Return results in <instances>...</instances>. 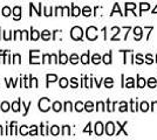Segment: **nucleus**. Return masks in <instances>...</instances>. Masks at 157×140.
<instances>
[{
    "instance_id": "f257e3e1",
    "label": "nucleus",
    "mask_w": 157,
    "mask_h": 140,
    "mask_svg": "<svg viewBox=\"0 0 157 140\" xmlns=\"http://www.w3.org/2000/svg\"><path fill=\"white\" fill-rule=\"evenodd\" d=\"M82 35H83V31L82 28L78 26H75L72 28L71 31V36H72L73 40L78 41V40H82Z\"/></svg>"
},
{
    "instance_id": "f03ea898",
    "label": "nucleus",
    "mask_w": 157,
    "mask_h": 140,
    "mask_svg": "<svg viewBox=\"0 0 157 140\" xmlns=\"http://www.w3.org/2000/svg\"><path fill=\"white\" fill-rule=\"evenodd\" d=\"M86 35H87V39L90 41H95L98 39V29L96 27L90 26L87 28V32H86Z\"/></svg>"
},
{
    "instance_id": "7ed1b4c3",
    "label": "nucleus",
    "mask_w": 157,
    "mask_h": 140,
    "mask_svg": "<svg viewBox=\"0 0 157 140\" xmlns=\"http://www.w3.org/2000/svg\"><path fill=\"white\" fill-rule=\"evenodd\" d=\"M49 104H51V100H49V98H46V97L41 98V99L39 100V109H40V111H42V112H47V111L51 109Z\"/></svg>"
},
{
    "instance_id": "20e7f679",
    "label": "nucleus",
    "mask_w": 157,
    "mask_h": 140,
    "mask_svg": "<svg viewBox=\"0 0 157 140\" xmlns=\"http://www.w3.org/2000/svg\"><path fill=\"white\" fill-rule=\"evenodd\" d=\"M31 61L29 63L31 64H39V50H31Z\"/></svg>"
},
{
    "instance_id": "39448f33",
    "label": "nucleus",
    "mask_w": 157,
    "mask_h": 140,
    "mask_svg": "<svg viewBox=\"0 0 157 140\" xmlns=\"http://www.w3.org/2000/svg\"><path fill=\"white\" fill-rule=\"evenodd\" d=\"M105 133L108 134V135H114V133H115V125H114V123H111V121L107 123V125H105Z\"/></svg>"
},
{
    "instance_id": "423d86ee",
    "label": "nucleus",
    "mask_w": 157,
    "mask_h": 140,
    "mask_svg": "<svg viewBox=\"0 0 157 140\" xmlns=\"http://www.w3.org/2000/svg\"><path fill=\"white\" fill-rule=\"evenodd\" d=\"M134 34H135V40L140 41L142 39V28L141 27H135L134 28Z\"/></svg>"
},
{
    "instance_id": "0eeeda50",
    "label": "nucleus",
    "mask_w": 157,
    "mask_h": 140,
    "mask_svg": "<svg viewBox=\"0 0 157 140\" xmlns=\"http://www.w3.org/2000/svg\"><path fill=\"white\" fill-rule=\"evenodd\" d=\"M95 133H96V135H102V133H103V125L101 121L95 124Z\"/></svg>"
},
{
    "instance_id": "6e6552de",
    "label": "nucleus",
    "mask_w": 157,
    "mask_h": 140,
    "mask_svg": "<svg viewBox=\"0 0 157 140\" xmlns=\"http://www.w3.org/2000/svg\"><path fill=\"white\" fill-rule=\"evenodd\" d=\"M13 14H14V19L15 20H19L21 18V7L17 6L13 8Z\"/></svg>"
},
{
    "instance_id": "1a4fd4ad",
    "label": "nucleus",
    "mask_w": 157,
    "mask_h": 140,
    "mask_svg": "<svg viewBox=\"0 0 157 140\" xmlns=\"http://www.w3.org/2000/svg\"><path fill=\"white\" fill-rule=\"evenodd\" d=\"M136 6H137V5H136V4H134V2H127V4H125V15H128V11H132V12H134V9H135V8H136Z\"/></svg>"
},
{
    "instance_id": "9d476101",
    "label": "nucleus",
    "mask_w": 157,
    "mask_h": 140,
    "mask_svg": "<svg viewBox=\"0 0 157 140\" xmlns=\"http://www.w3.org/2000/svg\"><path fill=\"white\" fill-rule=\"evenodd\" d=\"M41 38H42V40H45V41L51 40V32L45 29L44 32H41Z\"/></svg>"
},
{
    "instance_id": "9b49d317",
    "label": "nucleus",
    "mask_w": 157,
    "mask_h": 140,
    "mask_svg": "<svg viewBox=\"0 0 157 140\" xmlns=\"http://www.w3.org/2000/svg\"><path fill=\"white\" fill-rule=\"evenodd\" d=\"M149 8H150V5H149V4H145V2L140 4V14H138V15H142V12H143V11H148Z\"/></svg>"
},
{
    "instance_id": "f8f14e48",
    "label": "nucleus",
    "mask_w": 157,
    "mask_h": 140,
    "mask_svg": "<svg viewBox=\"0 0 157 140\" xmlns=\"http://www.w3.org/2000/svg\"><path fill=\"white\" fill-rule=\"evenodd\" d=\"M46 78H47V85H48L49 82H55V81L58 80V76L54 75V74H48L46 76Z\"/></svg>"
},
{
    "instance_id": "ddd939ff",
    "label": "nucleus",
    "mask_w": 157,
    "mask_h": 140,
    "mask_svg": "<svg viewBox=\"0 0 157 140\" xmlns=\"http://www.w3.org/2000/svg\"><path fill=\"white\" fill-rule=\"evenodd\" d=\"M59 62L61 64H66L67 62H68V56L66 55V54H62L60 53V57H59Z\"/></svg>"
},
{
    "instance_id": "4468645a",
    "label": "nucleus",
    "mask_w": 157,
    "mask_h": 140,
    "mask_svg": "<svg viewBox=\"0 0 157 140\" xmlns=\"http://www.w3.org/2000/svg\"><path fill=\"white\" fill-rule=\"evenodd\" d=\"M81 62L83 64H88L89 63V52L83 54V55H81Z\"/></svg>"
},
{
    "instance_id": "2eb2a0df",
    "label": "nucleus",
    "mask_w": 157,
    "mask_h": 140,
    "mask_svg": "<svg viewBox=\"0 0 157 140\" xmlns=\"http://www.w3.org/2000/svg\"><path fill=\"white\" fill-rule=\"evenodd\" d=\"M81 13V9L78 8V6H75V5H73L72 6V15L73 16H78Z\"/></svg>"
},
{
    "instance_id": "dca6fc26",
    "label": "nucleus",
    "mask_w": 157,
    "mask_h": 140,
    "mask_svg": "<svg viewBox=\"0 0 157 140\" xmlns=\"http://www.w3.org/2000/svg\"><path fill=\"white\" fill-rule=\"evenodd\" d=\"M102 61L105 62V64H110V63H111V53L105 54V56L102 57Z\"/></svg>"
},
{
    "instance_id": "f3484780",
    "label": "nucleus",
    "mask_w": 157,
    "mask_h": 140,
    "mask_svg": "<svg viewBox=\"0 0 157 140\" xmlns=\"http://www.w3.org/2000/svg\"><path fill=\"white\" fill-rule=\"evenodd\" d=\"M61 109H62V104H61L60 102H54V103H53V110H54L55 112H59Z\"/></svg>"
},
{
    "instance_id": "a211bd4d",
    "label": "nucleus",
    "mask_w": 157,
    "mask_h": 140,
    "mask_svg": "<svg viewBox=\"0 0 157 140\" xmlns=\"http://www.w3.org/2000/svg\"><path fill=\"white\" fill-rule=\"evenodd\" d=\"M117 125L120 126V128H118V131L116 132V135H118V134L121 133V132H123V133H124V135H128V133H127V132L124 131V126L127 125V121H125V123L123 124V125H121L120 123H117Z\"/></svg>"
},
{
    "instance_id": "6ab92c4d",
    "label": "nucleus",
    "mask_w": 157,
    "mask_h": 140,
    "mask_svg": "<svg viewBox=\"0 0 157 140\" xmlns=\"http://www.w3.org/2000/svg\"><path fill=\"white\" fill-rule=\"evenodd\" d=\"M85 110L88 111V112H92L93 110H94V104H93L92 102H87L85 104Z\"/></svg>"
},
{
    "instance_id": "aec40b11",
    "label": "nucleus",
    "mask_w": 157,
    "mask_h": 140,
    "mask_svg": "<svg viewBox=\"0 0 157 140\" xmlns=\"http://www.w3.org/2000/svg\"><path fill=\"white\" fill-rule=\"evenodd\" d=\"M31 39H32L33 41H36L38 39H39V36H40V34L38 31H35V29H32V32H31Z\"/></svg>"
},
{
    "instance_id": "412c9836",
    "label": "nucleus",
    "mask_w": 157,
    "mask_h": 140,
    "mask_svg": "<svg viewBox=\"0 0 157 140\" xmlns=\"http://www.w3.org/2000/svg\"><path fill=\"white\" fill-rule=\"evenodd\" d=\"M75 110H76L78 112H81L82 110H85V104H83L82 102H78V103L75 104Z\"/></svg>"
},
{
    "instance_id": "4be33fe9",
    "label": "nucleus",
    "mask_w": 157,
    "mask_h": 140,
    "mask_svg": "<svg viewBox=\"0 0 157 140\" xmlns=\"http://www.w3.org/2000/svg\"><path fill=\"white\" fill-rule=\"evenodd\" d=\"M105 88H113V85H114V80H113V78H110V77L105 78Z\"/></svg>"
},
{
    "instance_id": "5701e85b",
    "label": "nucleus",
    "mask_w": 157,
    "mask_h": 140,
    "mask_svg": "<svg viewBox=\"0 0 157 140\" xmlns=\"http://www.w3.org/2000/svg\"><path fill=\"white\" fill-rule=\"evenodd\" d=\"M138 80H137V87L138 88H144L145 85H147V82H145V80L144 78H142V77H140V76H137Z\"/></svg>"
},
{
    "instance_id": "b1692460",
    "label": "nucleus",
    "mask_w": 157,
    "mask_h": 140,
    "mask_svg": "<svg viewBox=\"0 0 157 140\" xmlns=\"http://www.w3.org/2000/svg\"><path fill=\"white\" fill-rule=\"evenodd\" d=\"M1 14H2L4 16H10V15H11V8L5 6L2 9H1Z\"/></svg>"
},
{
    "instance_id": "393cba45",
    "label": "nucleus",
    "mask_w": 157,
    "mask_h": 140,
    "mask_svg": "<svg viewBox=\"0 0 157 140\" xmlns=\"http://www.w3.org/2000/svg\"><path fill=\"white\" fill-rule=\"evenodd\" d=\"M82 14H83L85 16H89V15L92 14V8H90L89 6L83 7V9H82Z\"/></svg>"
},
{
    "instance_id": "a878e982",
    "label": "nucleus",
    "mask_w": 157,
    "mask_h": 140,
    "mask_svg": "<svg viewBox=\"0 0 157 140\" xmlns=\"http://www.w3.org/2000/svg\"><path fill=\"white\" fill-rule=\"evenodd\" d=\"M20 103H21V100H18V102H14L13 104H12V110H13L14 112H18L20 110Z\"/></svg>"
},
{
    "instance_id": "bb28decb",
    "label": "nucleus",
    "mask_w": 157,
    "mask_h": 140,
    "mask_svg": "<svg viewBox=\"0 0 157 140\" xmlns=\"http://www.w3.org/2000/svg\"><path fill=\"white\" fill-rule=\"evenodd\" d=\"M92 62L94 63V64H98V63L101 62V56H100L98 54H94V55H93Z\"/></svg>"
},
{
    "instance_id": "cd10ccee",
    "label": "nucleus",
    "mask_w": 157,
    "mask_h": 140,
    "mask_svg": "<svg viewBox=\"0 0 157 140\" xmlns=\"http://www.w3.org/2000/svg\"><path fill=\"white\" fill-rule=\"evenodd\" d=\"M120 111H121V112L128 111V104H127V102H121V103H120Z\"/></svg>"
},
{
    "instance_id": "c85d7f7f",
    "label": "nucleus",
    "mask_w": 157,
    "mask_h": 140,
    "mask_svg": "<svg viewBox=\"0 0 157 140\" xmlns=\"http://www.w3.org/2000/svg\"><path fill=\"white\" fill-rule=\"evenodd\" d=\"M157 84V81L155 77H151V78H149V81H148V87L149 88H155Z\"/></svg>"
},
{
    "instance_id": "c756f323",
    "label": "nucleus",
    "mask_w": 157,
    "mask_h": 140,
    "mask_svg": "<svg viewBox=\"0 0 157 140\" xmlns=\"http://www.w3.org/2000/svg\"><path fill=\"white\" fill-rule=\"evenodd\" d=\"M125 88H134L135 87V84H134V78H131V77H129V78H127V83L124 84Z\"/></svg>"
},
{
    "instance_id": "7c9ffc66",
    "label": "nucleus",
    "mask_w": 157,
    "mask_h": 140,
    "mask_svg": "<svg viewBox=\"0 0 157 140\" xmlns=\"http://www.w3.org/2000/svg\"><path fill=\"white\" fill-rule=\"evenodd\" d=\"M51 133H52V135H58V134L60 133V128H59V126L54 125V126L51 127Z\"/></svg>"
},
{
    "instance_id": "2f4dec72",
    "label": "nucleus",
    "mask_w": 157,
    "mask_h": 140,
    "mask_svg": "<svg viewBox=\"0 0 157 140\" xmlns=\"http://www.w3.org/2000/svg\"><path fill=\"white\" fill-rule=\"evenodd\" d=\"M69 60H71V63H72V64H76V63L78 62V56L76 55V54H72Z\"/></svg>"
},
{
    "instance_id": "473e14b6",
    "label": "nucleus",
    "mask_w": 157,
    "mask_h": 140,
    "mask_svg": "<svg viewBox=\"0 0 157 140\" xmlns=\"http://www.w3.org/2000/svg\"><path fill=\"white\" fill-rule=\"evenodd\" d=\"M148 110H149V104H148L147 102H142V103H141V111L147 112Z\"/></svg>"
},
{
    "instance_id": "72a5a7b5",
    "label": "nucleus",
    "mask_w": 157,
    "mask_h": 140,
    "mask_svg": "<svg viewBox=\"0 0 157 140\" xmlns=\"http://www.w3.org/2000/svg\"><path fill=\"white\" fill-rule=\"evenodd\" d=\"M71 134V127L68 125H65L62 128V135H69Z\"/></svg>"
},
{
    "instance_id": "f704fd0d",
    "label": "nucleus",
    "mask_w": 157,
    "mask_h": 140,
    "mask_svg": "<svg viewBox=\"0 0 157 140\" xmlns=\"http://www.w3.org/2000/svg\"><path fill=\"white\" fill-rule=\"evenodd\" d=\"M60 87L62 88V89L68 87V80L65 78V77H63V78H61V80H60Z\"/></svg>"
},
{
    "instance_id": "c9c22d12",
    "label": "nucleus",
    "mask_w": 157,
    "mask_h": 140,
    "mask_svg": "<svg viewBox=\"0 0 157 140\" xmlns=\"http://www.w3.org/2000/svg\"><path fill=\"white\" fill-rule=\"evenodd\" d=\"M96 110L98 111H105V104H103V102H98V104H96Z\"/></svg>"
},
{
    "instance_id": "e433bc0d",
    "label": "nucleus",
    "mask_w": 157,
    "mask_h": 140,
    "mask_svg": "<svg viewBox=\"0 0 157 140\" xmlns=\"http://www.w3.org/2000/svg\"><path fill=\"white\" fill-rule=\"evenodd\" d=\"M0 109H1L4 112H7V111H8V109H10V104H8L7 102H4V103L1 104V107H0Z\"/></svg>"
},
{
    "instance_id": "4c0bfd02",
    "label": "nucleus",
    "mask_w": 157,
    "mask_h": 140,
    "mask_svg": "<svg viewBox=\"0 0 157 140\" xmlns=\"http://www.w3.org/2000/svg\"><path fill=\"white\" fill-rule=\"evenodd\" d=\"M115 12H118V14L123 15V14H122V12H121V9H120V6H118V4H115V5H114V9H113V12H111L110 15H113V14L115 13Z\"/></svg>"
},
{
    "instance_id": "58836bf2",
    "label": "nucleus",
    "mask_w": 157,
    "mask_h": 140,
    "mask_svg": "<svg viewBox=\"0 0 157 140\" xmlns=\"http://www.w3.org/2000/svg\"><path fill=\"white\" fill-rule=\"evenodd\" d=\"M130 105H131V111H132V112H135V111H137V103H136V102H135V100L132 99L130 102Z\"/></svg>"
},
{
    "instance_id": "ea45409f",
    "label": "nucleus",
    "mask_w": 157,
    "mask_h": 140,
    "mask_svg": "<svg viewBox=\"0 0 157 140\" xmlns=\"http://www.w3.org/2000/svg\"><path fill=\"white\" fill-rule=\"evenodd\" d=\"M44 14H45L46 16L52 15V7H51V8H48V7H44Z\"/></svg>"
},
{
    "instance_id": "a19ab883",
    "label": "nucleus",
    "mask_w": 157,
    "mask_h": 140,
    "mask_svg": "<svg viewBox=\"0 0 157 140\" xmlns=\"http://www.w3.org/2000/svg\"><path fill=\"white\" fill-rule=\"evenodd\" d=\"M20 134L21 135H27L28 134V132H27V126L22 125V126L20 127Z\"/></svg>"
},
{
    "instance_id": "79ce46f5",
    "label": "nucleus",
    "mask_w": 157,
    "mask_h": 140,
    "mask_svg": "<svg viewBox=\"0 0 157 140\" xmlns=\"http://www.w3.org/2000/svg\"><path fill=\"white\" fill-rule=\"evenodd\" d=\"M29 134H31V135H36V134H38V128H36V126H35V125L31 126V131H29Z\"/></svg>"
},
{
    "instance_id": "37998d69",
    "label": "nucleus",
    "mask_w": 157,
    "mask_h": 140,
    "mask_svg": "<svg viewBox=\"0 0 157 140\" xmlns=\"http://www.w3.org/2000/svg\"><path fill=\"white\" fill-rule=\"evenodd\" d=\"M135 59H136V61H135V62H136L137 64H142V63H143V62H144L143 59H142V55H141V54H137Z\"/></svg>"
},
{
    "instance_id": "c03bdc74",
    "label": "nucleus",
    "mask_w": 157,
    "mask_h": 140,
    "mask_svg": "<svg viewBox=\"0 0 157 140\" xmlns=\"http://www.w3.org/2000/svg\"><path fill=\"white\" fill-rule=\"evenodd\" d=\"M72 103L71 102H66L65 103V111H72Z\"/></svg>"
},
{
    "instance_id": "a18cd8bd",
    "label": "nucleus",
    "mask_w": 157,
    "mask_h": 140,
    "mask_svg": "<svg viewBox=\"0 0 157 140\" xmlns=\"http://www.w3.org/2000/svg\"><path fill=\"white\" fill-rule=\"evenodd\" d=\"M51 57H52V56H51L49 54H45V55H44V61H42V63H51V61H49Z\"/></svg>"
},
{
    "instance_id": "49530a36",
    "label": "nucleus",
    "mask_w": 157,
    "mask_h": 140,
    "mask_svg": "<svg viewBox=\"0 0 157 140\" xmlns=\"http://www.w3.org/2000/svg\"><path fill=\"white\" fill-rule=\"evenodd\" d=\"M71 82H72V84H71V87H72V88H78V78H75V77H73L72 80H71Z\"/></svg>"
},
{
    "instance_id": "de8ad7c7",
    "label": "nucleus",
    "mask_w": 157,
    "mask_h": 140,
    "mask_svg": "<svg viewBox=\"0 0 157 140\" xmlns=\"http://www.w3.org/2000/svg\"><path fill=\"white\" fill-rule=\"evenodd\" d=\"M13 63H20L21 62V56H20L19 54H15L13 56Z\"/></svg>"
},
{
    "instance_id": "09e8293b",
    "label": "nucleus",
    "mask_w": 157,
    "mask_h": 140,
    "mask_svg": "<svg viewBox=\"0 0 157 140\" xmlns=\"http://www.w3.org/2000/svg\"><path fill=\"white\" fill-rule=\"evenodd\" d=\"M31 105H32V102H29L27 105H25V103L22 102V106L25 107V113H24V116H26V114H27V112H28V109L31 107Z\"/></svg>"
},
{
    "instance_id": "8fccbe9b",
    "label": "nucleus",
    "mask_w": 157,
    "mask_h": 140,
    "mask_svg": "<svg viewBox=\"0 0 157 140\" xmlns=\"http://www.w3.org/2000/svg\"><path fill=\"white\" fill-rule=\"evenodd\" d=\"M145 62L148 63V64H152V62H154V60H152V56H151L150 54H148L147 56H145Z\"/></svg>"
},
{
    "instance_id": "3c124183",
    "label": "nucleus",
    "mask_w": 157,
    "mask_h": 140,
    "mask_svg": "<svg viewBox=\"0 0 157 140\" xmlns=\"http://www.w3.org/2000/svg\"><path fill=\"white\" fill-rule=\"evenodd\" d=\"M62 8H63V7H56V8H55V14H54V15H60V14L62 15Z\"/></svg>"
},
{
    "instance_id": "603ef678",
    "label": "nucleus",
    "mask_w": 157,
    "mask_h": 140,
    "mask_svg": "<svg viewBox=\"0 0 157 140\" xmlns=\"http://www.w3.org/2000/svg\"><path fill=\"white\" fill-rule=\"evenodd\" d=\"M90 126H92V124H90V123H88V125H87V127H86L85 130H83V132H88V133L90 134L92 133V130H90Z\"/></svg>"
},
{
    "instance_id": "864d4df0",
    "label": "nucleus",
    "mask_w": 157,
    "mask_h": 140,
    "mask_svg": "<svg viewBox=\"0 0 157 140\" xmlns=\"http://www.w3.org/2000/svg\"><path fill=\"white\" fill-rule=\"evenodd\" d=\"M62 15H69V7H63L62 8Z\"/></svg>"
},
{
    "instance_id": "5fc2aeb1",
    "label": "nucleus",
    "mask_w": 157,
    "mask_h": 140,
    "mask_svg": "<svg viewBox=\"0 0 157 140\" xmlns=\"http://www.w3.org/2000/svg\"><path fill=\"white\" fill-rule=\"evenodd\" d=\"M42 127H44L42 134H44V135H48V126H44V125H42Z\"/></svg>"
},
{
    "instance_id": "6e6d98bb",
    "label": "nucleus",
    "mask_w": 157,
    "mask_h": 140,
    "mask_svg": "<svg viewBox=\"0 0 157 140\" xmlns=\"http://www.w3.org/2000/svg\"><path fill=\"white\" fill-rule=\"evenodd\" d=\"M51 56H52V60H53V62H54V63H58V62H59V61H58V59H56V56H55V55H51Z\"/></svg>"
},
{
    "instance_id": "4d7b16f0",
    "label": "nucleus",
    "mask_w": 157,
    "mask_h": 140,
    "mask_svg": "<svg viewBox=\"0 0 157 140\" xmlns=\"http://www.w3.org/2000/svg\"><path fill=\"white\" fill-rule=\"evenodd\" d=\"M33 81H34V87L38 88V80L36 78H33Z\"/></svg>"
},
{
    "instance_id": "13d9d810",
    "label": "nucleus",
    "mask_w": 157,
    "mask_h": 140,
    "mask_svg": "<svg viewBox=\"0 0 157 140\" xmlns=\"http://www.w3.org/2000/svg\"><path fill=\"white\" fill-rule=\"evenodd\" d=\"M155 107H156V110H157V102H154V103H152V110H154Z\"/></svg>"
},
{
    "instance_id": "bf43d9fd",
    "label": "nucleus",
    "mask_w": 157,
    "mask_h": 140,
    "mask_svg": "<svg viewBox=\"0 0 157 140\" xmlns=\"http://www.w3.org/2000/svg\"><path fill=\"white\" fill-rule=\"evenodd\" d=\"M152 14H157V5H156V7L154 8V11H152Z\"/></svg>"
},
{
    "instance_id": "052dcab7",
    "label": "nucleus",
    "mask_w": 157,
    "mask_h": 140,
    "mask_svg": "<svg viewBox=\"0 0 157 140\" xmlns=\"http://www.w3.org/2000/svg\"><path fill=\"white\" fill-rule=\"evenodd\" d=\"M0 135H2V126H0Z\"/></svg>"
}]
</instances>
